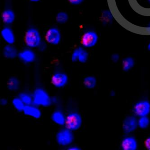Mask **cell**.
<instances>
[{"instance_id":"cell-4","label":"cell","mask_w":150,"mask_h":150,"mask_svg":"<svg viewBox=\"0 0 150 150\" xmlns=\"http://www.w3.org/2000/svg\"><path fill=\"white\" fill-rule=\"evenodd\" d=\"M65 125L66 128L72 131L77 130L82 125V117L79 113H70L66 118Z\"/></svg>"},{"instance_id":"cell-16","label":"cell","mask_w":150,"mask_h":150,"mask_svg":"<svg viewBox=\"0 0 150 150\" xmlns=\"http://www.w3.org/2000/svg\"><path fill=\"white\" fill-rule=\"evenodd\" d=\"M52 120L54 123L59 125H65L66 118L62 112L60 111H56L54 112L51 116Z\"/></svg>"},{"instance_id":"cell-27","label":"cell","mask_w":150,"mask_h":150,"mask_svg":"<svg viewBox=\"0 0 150 150\" xmlns=\"http://www.w3.org/2000/svg\"><path fill=\"white\" fill-rule=\"evenodd\" d=\"M111 59H112V61L114 62H117L119 59V57L117 54H114L111 57Z\"/></svg>"},{"instance_id":"cell-17","label":"cell","mask_w":150,"mask_h":150,"mask_svg":"<svg viewBox=\"0 0 150 150\" xmlns=\"http://www.w3.org/2000/svg\"><path fill=\"white\" fill-rule=\"evenodd\" d=\"M2 21L5 23L10 24L15 21V15L12 10H6L2 12L1 15Z\"/></svg>"},{"instance_id":"cell-29","label":"cell","mask_w":150,"mask_h":150,"mask_svg":"<svg viewBox=\"0 0 150 150\" xmlns=\"http://www.w3.org/2000/svg\"><path fill=\"white\" fill-rule=\"evenodd\" d=\"M68 150H81L79 147H78V146H73L69 147L68 148Z\"/></svg>"},{"instance_id":"cell-14","label":"cell","mask_w":150,"mask_h":150,"mask_svg":"<svg viewBox=\"0 0 150 150\" xmlns=\"http://www.w3.org/2000/svg\"><path fill=\"white\" fill-rule=\"evenodd\" d=\"M1 35L4 40L9 44H13L15 42L14 33L11 28L6 27L1 31Z\"/></svg>"},{"instance_id":"cell-18","label":"cell","mask_w":150,"mask_h":150,"mask_svg":"<svg viewBox=\"0 0 150 150\" xmlns=\"http://www.w3.org/2000/svg\"><path fill=\"white\" fill-rule=\"evenodd\" d=\"M134 60L130 57L125 58L122 61V69L125 72L129 71L134 67Z\"/></svg>"},{"instance_id":"cell-26","label":"cell","mask_w":150,"mask_h":150,"mask_svg":"<svg viewBox=\"0 0 150 150\" xmlns=\"http://www.w3.org/2000/svg\"><path fill=\"white\" fill-rule=\"evenodd\" d=\"M69 2L73 5H79L83 2V0H68Z\"/></svg>"},{"instance_id":"cell-1","label":"cell","mask_w":150,"mask_h":150,"mask_svg":"<svg viewBox=\"0 0 150 150\" xmlns=\"http://www.w3.org/2000/svg\"><path fill=\"white\" fill-rule=\"evenodd\" d=\"M33 103L36 105L48 107L51 105L52 100L45 90L37 88L33 93Z\"/></svg>"},{"instance_id":"cell-22","label":"cell","mask_w":150,"mask_h":150,"mask_svg":"<svg viewBox=\"0 0 150 150\" xmlns=\"http://www.w3.org/2000/svg\"><path fill=\"white\" fill-rule=\"evenodd\" d=\"M12 104L17 110L19 111H23L25 104L22 100L19 98H16L12 100Z\"/></svg>"},{"instance_id":"cell-30","label":"cell","mask_w":150,"mask_h":150,"mask_svg":"<svg viewBox=\"0 0 150 150\" xmlns=\"http://www.w3.org/2000/svg\"><path fill=\"white\" fill-rule=\"evenodd\" d=\"M30 1H33V2H37V1H39L40 0H30Z\"/></svg>"},{"instance_id":"cell-28","label":"cell","mask_w":150,"mask_h":150,"mask_svg":"<svg viewBox=\"0 0 150 150\" xmlns=\"http://www.w3.org/2000/svg\"><path fill=\"white\" fill-rule=\"evenodd\" d=\"M8 103V100L5 98H2L0 100V104L2 106H5Z\"/></svg>"},{"instance_id":"cell-21","label":"cell","mask_w":150,"mask_h":150,"mask_svg":"<svg viewBox=\"0 0 150 150\" xmlns=\"http://www.w3.org/2000/svg\"><path fill=\"white\" fill-rule=\"evenodd\" d=\"M150 124V120L147 116L140 117L138 120V127L140 129H147Z\"/></svg>"},{"instance_id":"cell-32","label":"cell","mask_w":150,"mask_h":150,"mask_svg":"<svg viewBox=\"0 0 150 150\" xmlns=\"http://www.w3.org/2000/svg\"><path fill=\"white\" fill-rule=\"evenodd\" d=\"M148 1H149V2L150 3V0H148Z\"/></svg>"},{"instance_id":"cell-24","label":"cell","mask_w":150,"mask_h":150,"mask_svg":"<svg viewBox=\"0 0 150 150\" xmlns=\"http://www.w3.org/2000/svg\"><path fill=\"white\" fill-rule=\"evenodd\" d=\"M69 19V16L68 14L64 12H59L57 14L56 16V21L58 23H65Z\"/></svg>"},{"instance_id":"cell-23","label":"cell","mask_w":150,"mask_h":150,"mask_svg":"<svg viewBox=\"0 0 150 150\" xmlns=\"http://www.w3.org/2000/svg\"><path fill=\"white\" fill-rule=\"evenodd\" d=\"M19 97L22 100L25 105H31L32 103H33V98H32L30 96L26 93H21L19 95Z\"/></svg>"},{"instance_id":"cell-31","label":"cell","mask_w":150,"mask_h":150,"mask_svg":"<svg viewBox=\"0 0 150 150\" xmlns=\"http://www.w3.org/2000/svg\"><path fill=\"white\" fill-rule=\"evenodd\" d=\"M147 48H148V50L150 51V43H149V45H148V47H147Z\"/></svg>"},{"instance_id":"cell-15","label":"cell","mask_w":150,"mask_h":150,"mask_svg":"<svg viewBox=\"0 0 150 150\" xmlns=\"http://www.w3.org/2000/svg\"><path fill=\"white\" fill-rule=\"evenodd\" d=\"M18 54L16 48L11 44L6 45L3 49V56L7 59H15L18 56Z\"/></svg>"},{"instance_id":"cell-11","label":"cell","mask_w":150,"mask_h":150,"mask_svg":"<svg viewBox=\"0 0 150 150\" xmlns=\"http://www.w3.org/2000/svg\"><path fill=\"white\" fill-rule=\"evenodd\" d=\"M121 146L123 150H136L137 143L136 139L133 137H128L122 140Z\"/></svg>"},{"instance_id":"cell-12","label":"cell","mask_w":150,"mask_h":150,"mask_svg":"<svg viewBox=\"0 0 150 150\" xmlns=\"http://www.w3.org/2000/svg\"><path fill=\"white\" fill-rule=\"evenodd\" d=\"M23 111L25 115L35 119H39L42 115L41 110L36 106L31 105H25Z\"/></svg>"},{"instance_id":"cell-9","label":"cell","mask_w":150,"mask_h":150,"mask_svg":"<svg viewBox=\"0 0 150 150\" xmlns=\"http://www.w3.org/2000/svg\"><path fill=\"white\" fill-rule=\"evenodd\" d=\"M46 39L48 43L52 45H57L61 40L60 32L57 28H50L46 33Z\"/></svg>"},{"instance_id":"cell-6","label":"cell","mask_w":150,"mask_h":150,"mask_svg":"<svg viewBox=\"0 0 150 150\" xmlns=\"http://www.w3.org/2000/svg\"><path fill=\"white\" fill-rule=\"evenodd\" d=\"M134 111L139 117L147 116L150 113V103L147 100H142L137 103L134 106Z\"/></svg>"},{"instance_id":"cell-19","label":"cell","mask_w":150,"mask_h":150,"mask_svg":"<svg viewBox=\"0 0 150 150\" xmlns=\"http://www.w3.org/2000/svg\"><path fill=\"white\" fill-rule=\"evenodd\" d=\"M20 83L17 78L12 77L8 79L7 88L11 91H16L20 88Z\"/></svg>"},{"instance_id":"cell-13","label":"cell","mask_w":150,"mask_h":150,"mask_svg":"<svg viewBox=\"0 0 150 150\" xmlns=\"http://www.w3.org/2000/svg\"><path fill=\"white\" fill-rule=\"evenodd\" d=\"M19 58L23 62L30 63L35 61L36 55L35 53L29 49L23 50L18 54Z\"/></svg>"},{"instance_id":"cell-25","label":"cell","mask_w":150,"mask_h":150,"mask_svg":"<svg viewBox=\"0 0 150 150\" xmlns=\"http://www.w3.org/2000/svg\"><path fill=\"white\" fill-rule=\"evenodd\" d=\"M145 146L148 150H150V137L146 139L144 142Z\"/></svg>"},{"instance_id":"cell-8","label":"cell","mask_w":150,"mask_h":150,"mask_svg":"<svg viewBox=\"0 0 150 150\" xmlns=\"http://www.w3.org/2000/svg\"><path fill=\"white\" fill-rule=\"evenodd\" d=\"M88 53L81 47L77 48L73 52L71 59L74 62L79 61L81 63H85L88 59Z\"/></svg>"},{"instance_id":"cell-20","label":"cell","mask_w":150,"mask_h":150,"mask_svg":"<svg viewBox=\"0 0 150 150\" xmlns=\"http://www.w3.org/2000/svg\"><path fill=\"white\" fill-rule=\"evenodd\" d=\"M83 83L87 88L93 89L97 85V79L94 76H87L84 79Z\"/></svg>"},{"instance_id":"cell-10","label":"cell","mask_w":150,"mask_h":150,"mask_svg":"<svg viewBox=\"0 0 150 150\" xmlns=\"http://www.w3.org/2000/svg\"><path fill=\"white\" fill-rule=\"evenodd\" d=\"M68 77L67 74L62 73H57L53 75L51 79L52 84L56 88H61L67 83Z\"/></svg>"},{"instance_id":"cell-2","label":"cell","mask_w":150,"mask_h":150,"mask_svg":"<svg viewBox=\"0 0 150 150\" xmlns=\"http://www.w3.org/2000/svg\"><path fill=\"white\" fill-rule=\"evenodd\" d=\"M25 41L26 45L31 48L37 47L41 43V38L38 30L30 28L26 33Z\"/></svg>"},{"instance_id":"cell-3","label":"cell","mask_w":150,"mask_h":150,"mask_svg":"<svg viewBox=\"0 0 150 150\" xmlns=\"http://www.w3.org/2000/svg\"><path fill=\"white\" fill-rule=\"evenodd\" d=\"M57 142L59 145L67 146L71 144L74 140V135L72 131L68 129L59 131L56 135Z\"/></svg>"},{"instance_id":"cell-7","label":"cell","mask_w":150,"mask_h":150,"mask_svg":"<svg viewBox=\"0 0 150 150\" xmlns=\"http://www.w3.org/2000/svg\"><path fill=\"white\" fill-rule=\"evenodd\" d=\"M98 40V36L94 32L89 31L84 33L82 38V44L84 47L90 48L95 46Z\"/></svg>"},{"instance_id":"cell-5","label":"cell","mask_w":150,"mask_h":150,"mask_svg":"<svg viewBox=\"0 0 150 150\" xmlns=\"http://www.w3.org/2000/svg\"><path fill=\"white\" fill-rule=\"evenodd\" d=\"M137 127L138 120L134 116H127L123 121L122 129L124 133L126 134L134 131Z\"/></svg>"}]
</instances>
